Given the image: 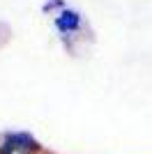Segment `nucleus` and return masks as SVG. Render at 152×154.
I'll return each mask as SVG.
<instances>
[{"label": "nucleus", "instance_id": "1", "mask_svg": "<svg viewBox=\"0 0 152 154\" xmlns=\"http://www.w3.org/2000/svg\"><path fill=\"white\" fill-rule=\"evenodd\" d=\"M35 152H37V140L28 134H7L0 145V154H35Z\"/></svg>", "mask_w": 152, "mask_h": 154}, {"label": "nucleus", "instance_id": "2", "mask_svg": "<svg viewBox=\"0 0 152 154\" xmlns=\"http://www.w3.org/2000/svg\"><path fill=\"white\" fill-rule=\"evenodd\" d=\"M55 26L60 28V30H65V32L74 30V28L78 26V14H76V12H62L55 19Z\"/></svg>", "mask_w": 152, "mask_h": 154}]
</instances>
